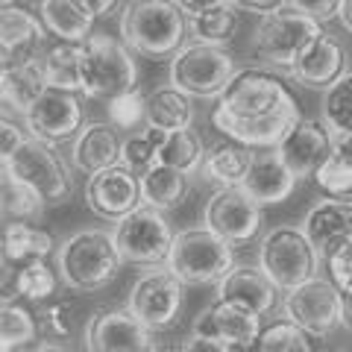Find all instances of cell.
<instances>
[{
  "label": "cell",
  "instance_id": "obj_4",
  "mask_svg": "<svg viewBox=\"0 0 352 352\" xmlns=\"http://www.w3.org/2000/svg\"><path fill=\"white\" fill-rule=\"evenodd\" d=\"M135 88L138 65L126 41L109 32H91L82 41V94L109 103Z\"/></svg>",
  "mask_w": 352,
  "mask_h": 352
},
{
  "label": "cell",
  "instance_id": "obj_45",
  "mask_svg": "<svg viewBox=\"0 0 352 352\" xmlns=\"http://www.w3.org/2000/svg\"><path fill=\"white\" fill-rule=\"evenodd\" d=\"M24 141H27V135L15 120H9V118L0 120V159H9Z\"/></svg>",
  "mask_w": 352,
  "mask_h": 352
},
{
  "label": "cell",
  "instance_id": "obj_31",
  "mask_svg": "<svg viewBox=\"0 0 352 352\" xmlns=\"http://www.w3.org/2000/svg\"><path fill=\"white\" fill-rule=\"evenodd\" d=\"M41 71L50 88H65V91H82V44L56 41L44 50Z\"/></svg>",
  "mask_w": 352,
  "mask_h": 352
},
{
  "label": "cell",
  "instance_id": "obj_41",
  "mask_svg": "<svg viewBox=\"0 0 352 352\" xmlns=\"http://www.w3.org/2000/svg\"><path fill=\"white\" fill-rule=\"evenodd\" d=\"M109 124L118 129H135L138 124H147V97L138 91H126L106 103Z\"/></svg>",
  "mask_w": 352,
  "mask_h": 352
},
{
  "label": "cell",
  "instance_id": "obj_53",
  "mask_svg": "<svg viewBox=\"0 0 352 352\" xmlns=\"http://www.w3.org/2000/svg\"><path fill=\"white\" fill-rule=\"evenodd\" d=\"M32 352H65L59 344H41V346H36Z\"/></svg>",
  "mask_w": 352,
  "mask_h": 352
},
{
  "label": "cell",
  "instance_id": "obj_39",
  "mask_svg": "<svg viewBox=\"0 0 352 352\" xmlns=\"http://www.w3.org/2000/svg\"><path fill=\"white\" fill-rule=\"evenodd\" d=\"M164 141V132L162 129H141L135 135H129L124 144H120V164H126L129 170H135L138 176L150 170L153 164H159V147Z\"/></svg>",
  "mask_w": 352,
  "mask_h": 352
},
{
  "label": "cell",
  "instance_id": "obj_5",
  "mask_svg": "<svg viewBox=\"0 0 352 352\" xmlns=\"http://www.w3.org/2000/svg\"><path fill=\"white\" fill-rule=\"evenodd\" d=\"M235 244H229L208 226H188L176 232L168 256V267L194 288L220 285L235 270Z\"/></svg>",
  "mask_w": 352,
  "mask_h": 352
},
{
  "label": "cell",
  "instance_id": "obj_52",
  "mask_svg": "<svg viewBox=\"0 0 352 352\" xmlns=\"http://www.w3.org/2000/svg\"><path fill=\"white\" fill-rule=\"evenodd\" d=\"M340 24L352 32V0H344V6H340Z\"/></svg>",
  "mask_w": 352,
  "mask_h": 352
},
{
  "label": "cell",
  "instance_id": "obj_8",
  "mask_svg": "<svg viewBox=\"0 0 352 352\" xmlns=\"http://www.w3.org/2000/svg\"><path fill=\"white\" fill-rule=\"evenodd\" d=\"M320 252L311 247L302 229L296 226H276L261 238L258 247V267L267 273L270 282L285 294L317 276Z\"/></svg>",
  "mask_w": 352,
  "mask_h": 352
},
{
  "label": "cell",
  "instance_id": "obj_46",
  "mask_svg": "<svg viewBox=\"0 0 352 352\" xmlns=\"http://www.w3.org/2000/svg\"><path fill=\"white\" fill-rule=\"evenodd\" d=\"M232 6H238L241 12H252V15H273L279 12V9H288L291 0H232Z\"/></svg>",
  "mask_w": 352,
  "mask_h": 352
},
{
  "label": "cell",
  "instance_id": "obj_13",
  "mask_svg": "<svg viewBox=\"0 0 352 352\" xmlns=\"http://www.w3.org/2000/svg\"><path fill=\"white\" fill-rule=\"evenodd\" d=\"M82 197L88 212L106 220V223H118V220L135 212L138 206H144L141 203V176L120 162L88 176Z\"/></svg>",
  "mask_w": 352,
  "mask_h": 352
},
{
  "label": "cell",
  "instance_id": "obj_19",
  "mask_svg": "<svg viewBox=\"0 0 352 352\" xmlns=\"http://www.w3.org/2000/svg\"><path fill=\"white\" fill-rule=\"evenodd\" d=\"M50 32L44 27V21L32 12V9L21 6H3L0 12V50H3V68L18 62H32L41 59L36 50L44 44Z\"/></svg>",
  "mask_w": 352,
  "mask_h": 352
},
{
  "label": "cell",
  "instance_id": "obj_44",
  "mask_svg": "<svg viewBox=\"0 0 352 352\" xmlns=\"http://www.w3.org/2000/svg\"><path fill=\"white\" fill-rule=\"evenodd\" d=\"M291 6L296 9V12L314 18L317 24H329V21L340 18V6H344V0H291Z\"/></svg>",
  "mask_w": 352,
  "mask_h": 352
},
{
  "label": "cell",
  "instance_id": "obj_20",
  "mask_svg": "<svg viewBox=\"0 0 352 352\" xmlns=\"http://www.w3.org/2000/svg\"><path fill=\"white\" fill-rule=\"evenodd\" d=\"M118 126H112L109 120H91L82 124V129L71 138V164L74 170H80L85 176H91L97 170H106L112 164L120 162V144Z\"/></svg>",
  "mask_w": 352,
  "mask_h": 352
},
{
  "label": "cell",
  "instance_id": "obj_30",
  "mask_svg": "<svg viewBox=\"0 0 352 352\" xmlns=\"http://www.w3.org/2000/svg\"><path fill=\"white\" fill-rule=\"evenodd\" d=\"M185 194H188V173L168 168V164H153L150 170L141 173V203L159 212L176 208Z\"/></svg>",
  "mask_w": 352,
  "mask_h": 352
},
{
  "label": "cell",
  "instance_id": "obj_29",
  "mask_svg": "<svg viewBox=\"0 0 352 352\" xmlns=\"http://www.w3.org/2000/svg\"><path fill=\"white\" fill-rule=\"evenodd\" d=\"M194 124V97L173 85L156 88L147 97V126L162 129V132H176L188 129Z\"/></svg>",
  "mask_w": 352,
  "mask_h": 352
},
{
  "label": "cell",
  "instance_id": "obj_42",
  "mask_svg": "<svg viewBox=\"0 0 352 352\" xmlns=\"http://www.w3.org/2000/svg\"><path fill=\"white\" fill-rule=\"evenodd\" d=\"M74 305L76 300L68 296V300H56L50 305H44V311L38 314L41 317V326L47 329L53 338H68L76 326V317H74Z\"/></svg>",
  "mask_w": 352,
  "mask_h": 352
},
{
  "label": "cell",
  "instance_id": "obj_25",
  "mask_svg": "<svg viewBox=\"0 0 352 352\" xmlns=\"http://www.w3.org/2000/svg\"><path fill=\"white\" fill-rule=\"evenodd\" d=\"M47 88L41 71V59L32 62H18V65H6L3 74H0V97H3V109L18 115H27L32 103L38 100Z\"/></svg>",
  "mask_w": 352,
  "mask_h": 352
},
{
  "label": "cell",
  "instance_id": "obj_9",
  "mask_svg": "<svg viewBox=\"0 0 352 352\" xmlns=\"http://www.w3.org/2000/svg\"><path fill=\"white\" fill-rule=\"evenodd\" d=\"M185 302V282L176 276L168 264L150 267L147 273L132 282L126 308L132 317H138L150 332H170L179 323Z\"/></svg>",
  "mask_w": 352,
  "mask_h": 352
},
{
  "label": "cell",
  "instance_id": "obj_27",
  "mask_svg": "<svg viewBox=\"0 0 352 352\" xmlns=\"http://www.w3.org/2000/svg\"><path fill=\"white\" fill-rule=\"evenodd\" d=\"M38 18L56 41L82 44L94 32V15L80 3V0H44Z\"/></svg>",
  "mask_w": 352,
  "mask_h": 352
},
{
  "label": "cell",
  "instance_id": "obj_6",
  "mask_svg": "<svg viewBox=\"0 0 352 352\" xmlns=\"http://www.w3.org/2000/svg\"><path fill=\"white\" fill-rule=\"evenodd\" d=\"M238 74L235 59L226 47L206 41H191L182 44L173 53L168 65V80L173 88H179L188 97H200V100H217L223 94V88L232 82Z\"/></svg>",
  "mask_w": 352,
  "mask_h": 352
},
{
  "label": "cell",
  "instance_id": "obj_11",
  "mask_svg": "<svg viewBox=\"0 0 352 352\" xmlns=\"http://www.w3.org/2000/svg\"><path fill=\"white\" fill-rule=\"evenodd\" d=\"M3 168L12 170L18 179H24L32 185L44 203H65L74 194V182L68 173V164L56 153V144L41 141L36 135H27V141L21 144L12 156L3 159Z\"/></svg>",
  "mask_w": 352,
  "mask_h": 352
},
{
  "label": "cell",
  "instance_id": "obj_14",
  "mask_svg": "<svg viewBox=\"0 0 352 352\" xmlns=\"http://www.w3.org/2000/svg\"><path fill=\"white\" fill-rule=\"evenodd\" d=\"M203 226H208L229 244H247L261 229V206L235 185V188H217L203 206Z\"/></svg>",
  "mask_w": 352,
  "mask_h": 352
},
{
  "label": "cell",
  "instance_id": "obj_12",
  "mask_svg": "<svg viewBox=\"0 0 352 352\" xmlns=\"http://www.w3.org/2000/svg\"><path fill=\"white\" fill-rule=\"evenodd\" d=\"M344 291L332 279L314 276L282 296V317L311 338H329L340 326Z\"/></svg>",
  "mask_w": 352,
  "mask_h": 352
},
{
  "label": "cell",
  "instance_id": "obj_2",
  "mask_svg": "<svg viewBox=\"0 0 352 352\" xmlns=\"http://www.w3.org/2000/svg\"><path fill=\"white\" fill-rule=\"evenodd\" d=\"M59 279L74 294H97L118 279L124 258L115 235L106 229H80L56 247Z\"/></svg>",
  "mask_w": 352,
  "mask_h": 352
},
{
  "label": "cell",
  "instance_id": "obj_43",
  "mask_svg": "<svg viewBox=\"0 0 352 352\" xmlns=\"http://www.w3.org/2000/svg\"><path fill=\"white\" fill-rule=\"evenodd\" d=\"M329 264V279L344 294H352V232L326 256Z\"/></svg>",
  "mask_w": 352,
  "mask_h": 352
},
{
  "label": "cell",
  "instance_id": "obj_48",
  "mask_svg": "<svg viewBox=\"0 0 352 352\" xmlns=\"http://www.w3.org/2000/svg\"><path fill=\"white\" fill-rule=\"evenodd\" d=\"M173 3L179 6L188 18H194V15H203V12H208V9H214V6L232 3V0H173Z\"/></svg>",
  "mask_w": 352,
  "mask_h": 352
},
{
  "label": "cell",
  "instance_id": "obj_28",
  "mask_svg": "<svg viewBox=\"0 0 352 352\" xmlns=\"http://www.w3.org/2000/svg\"><path fill=\"white\" fill-rule=\"evenodd\" d=\"M56 252L53 235L38 229L36 223H21V220H9L3 226V261L6 264H30V261H44Z\"/></svg>",
  "mask_w": 352,
  "mask_h": 352
},
{
  "label": "cell",
  "instance_id": "obj_16",
  "mask_svg": "<svg viewBox=\"0 0 352 352\" xmlns=\"http://www.w3.org/2000/svg\"><path fill=\"white\" fill-rule=\"evenodd\" d=\"M24 124L30 135H36L50 144H62V141L74 138L82 129V106L76 91H65V88H44L32 109L24 115Z\"/></svg>",
  "mask_w": 352,
  "mask_h": 352
},
{
  "label": "cell",
  "instance_id": "obj_21",
  "mask_svg": "<svg viewBox=\"0 0 352 352\" xmlns=\"http://www.w3.org/2000/svg\"><path fill=\"white\" fill-rule=\"evenodd\" d=\"M296 182L300 179L285 168V162L279 159L276 150H261V153H256V159H252L250 173H247V179L241 182V188L258 206H279L294 194Z\"/></svg>",
  "mask_w": 352,
  "mask_h": 352
},
{
  "label": "cell",
  "instance_id": "obj_18",
  "mask_svg": "<svg viewBox=\"0 0 352 352\" xmlns=\"http://www.w3.org/2000/svg\"><path fill=\"white\" fill-rule=\"evenodd\" d=\"M276 153L296 179H308V176L314 179L320 164L332 156V138H329V132L320 120L302 118L300 124L279 141Z\"/></svg>",
  "mask_w": 352,
  "mask_h": 352
},
{
  "label": "cell",
  "instance_id": "obj_51",
  "mask_svg": "<svg viewBox=\"0 0 352 352\" xmlns=\"http://www.w3.org/2000/svg\"><path fill=\"white\" fill-rule=\"evenodd\" d=\"M44 0H3V6H21V9H32V12H38Z\"/></svg>",
  "mask_w": 352,
  "mask_h": 352
},
{
  "label": "cell",
  "instance_id": "obj_10",
  "mask_svg": "<svg viewBox=\"0 0 352 352\" xmlns=\"http://www.w3.org/2000/svg\"><path fill=\"white\" fill-rule=\"evenodd\" d=\"M112 235H115V244L120 250L124 264H138V267L168 264L173 238H176L164 212L150 208V206H138L132 214L118 220Z\"/></svg>",
  "mask_w": 352,
  "mask_h": 352
},
{
  "label": "cell",
  "instance_id": "obj_3",
  "mask_svg": "<svg viewBox=\"0 0 352 352\" xmlns=\"http://www.w3.org/2000/svg\"><path fill=\"white\" fill-rule=\"evenodd\" d=\"M188 15L173 0H129L120 12V38L144 59H173L185 44Z\"/></svg>",
  "mask_w": 352,
  "mask_h": 352
},
{
  "label": "cell",
  "instance_id": "obj_32",
  "mask_svg": "<svg viewBox=\"0 0 352 352\" xmlns=\"http://www.w3.org/2000/svg\"><path fill=\"white\" fill-rule=\"evenodd\" d=\"M44 197L27 185L24 179H18L12 170L3 168V176H0V208H3L6 223L9 220H21V223H32L38 220L44 212Z\"/></svg>",
  "mask_w": 352,
  "mask_h": 352
},
{
  "label": "cell",
  "instance_id": "obj_50",
  "mask_svg": "<svg viewBox=\"0 0 352 352\" xmlns=\"http://www.w3.org/2000/svg\"><path fill=\"white\" fill-rule=\"evenodd\" d=\"M340 326L352 332V294H344V308H340Z\"/></svg>",
  "mask_w": 352,
  "mask_h": 352
},
{
  "label": "cell",
  "instance_id": "obj_1",
  "mask_svg": "<svg viewBox=\"0 0 352 352\" xmlns=\"http://www.w3.org/2000/svg\"><path fill=\"white\" fill-rule=\"evenodd\" d=\"M300 120L288 82L264 68H241L212 106V126L252 150H276Z\"/></svg>",
  "mask_w": 352,
  "mask_h": 352
},
{
  "label": "cell",
  "instance_id": "obj_34",
  "mask_svg": "<svg viewBox=\"0 0 352 352\" xmlns=\"http://www.w3.org/2000/svg\"><path fill=\"white\" fill-rule=\"evenodd\" d=\"M241 9L232 3H223V6H214L203 15H194L188 18V27H191V36L194 41H206V44H217V47H226L229 41L235 38L238 24H241Z\"/></svg>",
  "mask_w": 352,
  "mask_h": 352
},
{
  "label": "cell",
  "instance_id": "obj_38",
  "mask_svg": "<svg viewBox=\"0 0 352 352\" xmlns=\"http://www.w3.org/2000/svg\"><path fill=\"white\" fill-rule=\"evenodd\" d=\"M250 352H314V346L311 335H305L300 326H294L291 320H276L261 329Z\"/></svg>",
  "mask_w": 352,
  "mask_h": 352
},
{
  "label": "cell",
  "instance_id": "obj_7",
  "mask_svg": "<svg viewBox=\"0 0 352 352\" xmlns=\"http://www.w3.org/2000/svg\"><path fill=\"white\" fill-rule=\"evenodd\" d=\"M320 36H326L323 24H317L314 18L288 6L273 15L258 18L256 32H252V53H256L258 62L270 65V68L291 71Z\"/></svg>",
  "mask_w": 352,
  "mask_h": 352
},
{
  "label": "cell",
  "instance_id": "obj_35",
  "mask_svg": "<svg viewBox=\"0 0 352 352\" xmlns=\"http://www.w3.org/2000/svg\"><path fill=\"white\" fill-rule=\"evenodd\" d=\"M38 323L27 308L9 302V296L0 305V352H12L18 346H27L36 340Z\"/></svg>",
  "mask_w": 352,
  "mask_h": 352
},
{
  "label": "cell",
  "instance_id": "obj_22",
  "mask_svg": "<svg viewBox=\"0 0 352 352\" xmlns=\"http://www.w3.org/2000/svg\"><path fill=\"white\" fill-rule=\"evenodd\" d=\"M300 229L311 241V247L320 252V258H326L352 232V203L323 197V200H317L308 208Z\"/></svg>",
  "mask_w": 352,
  "mask_h": 352
},
{
  "label": "cell",
  "instance_id": "obj_33",
  "mask_svg": "<svg viewBox=\"0 0 352 352\" xmlns=\"http://www.w3.org/2000/svg\"><path fill=\"white\" fill-rule=\"evenodd\" d=\"M206 162V147L203 138L188 126V129H176V132H164V141L159 147V164H168L182 173H197L203 170Z\"/></svg>",
  "mask_w": 352,
  "mask_h": 352
},
{
  "label": "cell",
  "instance_id": "obj_36",
  "mask_svg": "<svg viewBox=\"0 0 352 352\" xmlns=\"http://www.w3.org/2000/svg\"><path fill=\"white\" fill-rule=\"evenodd\" d=\"M59 285V270L47 261H30L21 264L15 273V294H21L30 302H47Z\"/></svg>",
  "mask_w": 352,
  "mask_h": 352
},
{
  "label": "cell",
  "instance_id": "obj_23",
  "mask_svg": "<svg viewBox=\"0 0 352 352\" xmlns=\"http://www.w3.org/2000/svg\"><path fill=\"white\" fill-rule=\"evenodd\" d=\"M276 294H279V288L270 282V276L261 267L235 264V270L217 285V296H214V300L250 308V311H256V314L264 317L273 305H276Z\"/></svg>",
  "mask_w": 352,
  "mask_h": 352
},
{
  "label": "cell",
  "instance_id": "obj_17",
  "mask_svg": "<svg viewBox=\"0 0 352 352\" xmlns=\"http://www.w3.org/2000/svg\"><path fill=\"white\" fill-rule=\"evenodd\" d=\"M261 314L241 308L232 302L214 300L212 305H206L200 314L194 317L191 332L194 335H206V338H217L223 340L229 349H252V344L261 335Z\"/></svg>",
  "mask_w": 352,
  "mask_h": 352
},
{
  "label": "cell",
  "instance_id": "obj_49",
  "mask_svg": "<svg viewBox=\"0 0 352 352\" xmlns=\"http://www.w3.org/2000/svg\"><path fill=\"white\" fill-rule=\"evenodd\" d=\"M94 18H109L120 6V0H80Z\"/></svg>",
  "mask_w": 352,
  "mask_h": 352
},
{
  "label": "cell",
  "instance_id": "obj_47",
  "mask_svg": "<svg viewBox=\"0 0 352 352\" xmlns=\"http://www.w3.org/2000/svg\"><path fill=\"white\" fill-rule=\"evenodd\" d=\"M182 352H229V346L223 344V340H217V338H206V335L188 332L185 335Z\"/></svg>",
  "mask_w": 352,
  "mask_h": 352
},
{
  "label": "cell",
  "instance_id": "obj_40",
  "mask_svg": "<svg viewBox=\"0 0 352 352\" xmlns=\"http://www.w3.org/2000/svg\"><path fill=\"white\" fill-rule=\"evenodd\" d=\"M314 182H317V188L326 197H332V200L352 203V164L335 156V153L320 164V170L314 173Z\"/></svg>",
  "mask_w": 352,
  "mask_h": 352
},
{
  "label": "cell",
  "instance_id": "obj_24",
  "mask_svg": "<svg viewBox=\"0 0 352 352\" xmlns=\"http://www.w3.org/2000/svg\"><path fill=\"white\" fill-rule=\"evenodd\" d=\"M288 76L302 88L326 91L344 76V47L332 36H320L288 71Z\"/></svg>",
  "mask_w": 352,
  "mask_h": 352
},
{
  "label": "cell",
  "instance_id": "obj_15",
  "mask_svg": "<svg viewBox=\"0 0 352 352\" xmlns=\"http://www.w3.org/2000/svg\"><path fill=\"white\" fill-rule=\"evenodd\" d=\"M88 352H153V332L129 314V308H100L85 320Z\"/></svg>",
  "mask_w": 352,
  "mask_h": 352
},
{
  "label": "cell",
  "instance_id": "obj_37",
  "mask_svg": "<svg viewBox=\"0 0 352 352\" xmlns=\"http://www.w3.org/2000/svg\"><path fill=\"white\" fill-rule=\"evenodd\" d=\"M323 120L335 135H352V74L323 91Z\"/></svg>",
  "mask_w": 352,
  "mask_h": 352
},
{
  "label": "cell",
  "instance_id": "obj_26",
  "mask_svg": "<svg viewBox=\"0 0 352 352\" xmlns=\"http://www.w3.org/2000/svg\"><path fill=\"white\" fill-rule=\"evenodd\" d=\"M252 159H256L252 147L241 144V141H232V138H223V141H217L212 150H206L203 173L217 188H235V185L247 179Z\"/></svg>",
  "mask_w": 352,
  "mask_h": 352
}]
</instances>
